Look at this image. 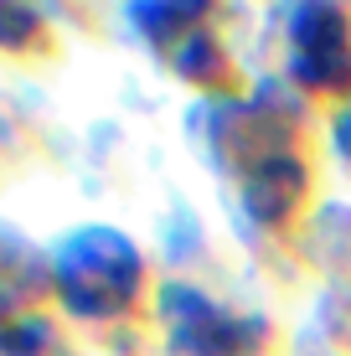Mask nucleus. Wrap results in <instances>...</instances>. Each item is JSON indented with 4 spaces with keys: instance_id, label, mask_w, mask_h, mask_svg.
<instances>
[{
    "instance_id": "423d86ee",
    "label": "nucleus",
    "mask_w": 351,
    "mask_h": 356,
    "mask_svg": "<svg viewBox=\"0 0 351 356\" xmlns=\"http://www.w3.org/2000/svg\"><path fill=\"white\" fill-rule=\"evenodd\" d=\"M202 10H207V0H145L140 21H145V31H161V36H176V31L197 36Z\"/></svg>"
},
{
    "instance_id": "0eeeda50",
    "label": "nucleus",
    "mask_w": 351,
    "mask_h": 356,
    "mask_svg": "<svg viewBox=\"0 0 351 356\" xmlns=\"http://www.w3.org/2000/svg\"><path fill=\"white\" fill-rule=\"evenodd\" d=\"M341 150H346V155H351V114H346V119H341Z\"/></svg>"
},
{
    "instance_id": "7ed1b4c3",
    "label": "nucleus",
    "mask_w": 351,
    "mask_h": 356,
    "mask_svg": "<svg viewBox=\"0 0 351 356\" xmlns=\"http://www.w3.org/2000/svg\"><path fill=\"white\" fill-rule=\"evenodd\" d=\"M165 315H171L176 351H186V356H248L243 321L222 315L217 305L202 300V294L171 289V294H165Z\"/></svg>"
},
{
    "instance_id": "20e7f679",
    "label": "nucleus",
    "mask_w": 351,
    "mask_h": 356,
    "mask_svg": "<svg viewBox=\"0 0 351 356\" xmlns=\"http://www.w3.org/2000/svg\"><path fill=\"white\" fill-rule=\"evenodd\" d=\"M295 196H300V165L295 161H269V165H259L248 176V207L263 222L284 217L289 207H295Z\"/></svg>"
},
{
    "instance_id": "f03ea898",
    "label": "nucleus",
    "mask_w": 351,
    "mask_h": 356,
    "mask_svg": "<svg viewBox=\"0 0 351 356\" xmlns=\"http://www.w3.org/2000/svg\"><path fill=\"white\" fill-rule=\"evenodd\" d=\"M295 67L316 88H351V31L341 10L305 6L295 16Z\"/></svg>"
},
{
    "instance_id": "f257e3e1",
    "label": "nucleus",
    "mask_w": 351,
    "mask_h": 356,
    "mask_svg": "<svg viewBox=\"0 0 351 356\" xmlns=\"http://www.w3.org/2000/svg\"><path fill=\"white\" fill-rule=\"evenodd\" d=\"M57 294L72 315L108 321L140 294V253L108 227H83L57 253Z\"/></svg>"
},
{
    "instance_id": "39448f33",
    "label": "nucleus",
    "mask_w": 351,
    "mask_h": 356,
    "mask_svg": "<svg viewBox=\"0 0 351 356\" xmlns=\"http://www.w3.org/2000/svg\"><path fill=\"white\" fill-rule=\"evenodd\" d=\"M47 47V21L31 0H0V52L6 57H36Z\"/></svg>"
}]
</instances>
